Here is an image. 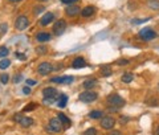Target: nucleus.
<instances>
[{"label":"nucleus","mask_w":159,"mask_h":135,"mask_svg":"<svg viewBox=\"0 0 159 135\" xmlns=\"http://www.w3.org/2000/svg\"><path fill=\"white\" fill-rule=\"evenodd\" d=\"M47 131L49 134H58V133L62 131V122L60 121L58 117L49 119L48 126H47Z\"/></svg>","instance_id":"obj_1"},{"label":"nucleus","mask_w":159,"mask_h":135,"mask_svg":"<svg viewBox=\"0 0 159 135\" xmlns=\"http://www.w3.org/2000/svg\"><path fill=\"white\" fill-rule=\"evenodd\" d=\"M107 103L110 107H116V109H119L122 106H125V99H123L121 96L118 94H111V96L107 97Z\"/></svg>","instance_id":"obj_2"},{"label":"nucleus","mask_w":159,"mask_h":135,"mask_svg":"<svg viewBox=\"0 0 159 135\" xmlns=\"http://www.w3.org/2000/svg\"><path fill=\"white\" fill-rule=\"evenodd\" d=\"M98 98V94L96 92H92V90H86V92H84L80 94L78 99L84 103H92V102H96Z\"/></svg>","instance_id":"obj_3"},{"label":"nucleus","mask_w":159,"mask_h":135,"mask_svg":"<svg viewBox=\"0 0 159 135\" xmlns=\"http://www.w3.org/2000/svg\"><path fill=\"white\" fill-rule=\"evenodd\" d=\"M158 36L157 34V32L155 31H152L151 28H148V27H146V28H143L141 32H139V37H141L143 41H150V40H154Z\"/></svg>","instance_id":"obj_4"},{"label":"nucleus","mask_w":159,"mask_h":135,"mask_svg":"<svg viewBox=\"0 0 159 135\" xmlns=\"http://www.w3.org/2000/svg\"><path fill=\"white\" fill-rule=\"evenodd\" d=\"M65 29H66V21L65 20H57L56 23H54V25H53V33H54V36H61V34L65 32Z\"/></svg>","instance_id":"obj_5"},{"label":"nucleus","mask_w":159,"mask_h":135,"mask_svg":"<svg viewBox=\"0 0 159 135\" xmlns=\"http://www.w3.org/2000/svg\"><path fill=\"white\" fill-rule=\"evenodd\" d=\"M29 25V20L27 16H19L16 19V21H15V28L17 29V31H24V29H27Z\"/></svg>","instance_id":"obj_6"},{"label":"nucleus","mask_w":159,"mask_h":135,"mask_svg":"<svg viewBox=\"0 0 159 135\" xmlns=\"http://www.w3.org/2000/svg\"><path fill=\"white\" fill-rule=\"evenodd\" d=\"M53 69L54 68H53V65L51 62H41L39 65V68H37V72L41 74V76H48Z\"/></svg>","instance_id":"obj_7"},{"label":"nucleus","mask_w":159,"mask_h":135,"mask_svg":"<svg viewBox=\"0 0 159 135\" xmlns=\"http://www.w3.org/2000/svg\"><path fill=\"white\" fill-rule=\"evenodd\" d=\"M101 127L105 128V130H111L114 127V124H116V119L113 117H102L101 118Z\"/></svg>","instance_id":"obj_8"},{"label":"nucleus","mask_w":159,"mask_h":135,"mask_svg":"<svg viewBox=\"0 0 159 135\" xmlns=\"http://www.w3.org/2000/svg\"><path fill=\"white\" fill-rule=\"evenodd\" d=\"M65 13L69 17H76V16H80L81 9H80L78 6H68L66 9H65Z\"/></svg>","instance_id":"obj_9"},{"label":"nucleus","mask_w":159,"mask_h":135,"mask_svg":"<svg viewBox=\"0 0 159 135\" xmlns=\"http://www.w3.org/2000/svg\"><path fill=\"white\" fill-rule=\"evenodd\" d=\"M53 20H54V15L52 12H48V13L44 15L41 19H40V25H41V27H47L48 24H51L53 21Z\"/></svg>","instance_id":"obj_10"},{"label":"nucleus","mask_w":159,"mask_h":135,"mask_svg":"<svg viewBox=\"0 0 159 135\" xmlns=\"http://www.w3.org/2000/svg\"><path fill=\"white\" fill-rule=\"evenodd\" d=\"M52 82H56V83H72L74 81V77L72 76H64V77H53L51 78Z\"/></svg>","instance_id":"obj_11"},{"label":"nucleus","mask_w":159,"mask_h":135,"mask_svg":"<svg viewBox=\"0 0 159 135\" xmlns=\"http://www.w3.org/2000/svg\"><path fill=\"white\" fill-rule=\"evenodd\" d=\"M51 38H52V34L48 33V32H39L36 34V40H37L39 43H47Z\"/></svg>","instance_id":"obj_12"},{"label":"nucleus","mask_w":159,"mask_h":135,"mask_svg":"<svg viewBox=\"0 0 159 135\" xmlns=\"http://www.w3.org/2000/svg\"><path fill=\"white\" fill-rule=\"evenodd\" d=\"M86 66V61L84 60V57H77L74 61L72 62V68L73 69H82Z\"/></svg>","instance_id":"obj_13"},{"label":"nucleus","mask_w":159,"mask_h":135,"mask_svg":"<svg viewBox=\"0 0 159 135\" xmlns=\"http://www.w3.org/2000/svg\"><path fill=\"white\" fill-rule=\"evenodd\" d=\"M94 13H96V8L89 6V7H85L84 9H81V13L80 15H81L82 17H90V16H93Z\"/></svg>","instance_id":"obj_14"},{"label":"nucleus","mask_w":159,"mask_h":135,"mask_svg":"<svg viewBox=\"0 0 159 135\" xmlns=\"http://www.w3.org/2000/svg\"><path fill=\"white\" fill-rule=\"evenodd\" d=\"M43 94H44V97H53V98H56L57 97V90L54 88H45L43 90Z\"/></svg>","instance_id":"obj_15"},{"label":"nucleus","mask_w":159,"mask_h":135,"mask_svg":"<svg viewBox=\"0 0 159 135\" xmlns=\"http://www.w3.org/2000/svg\"><path fill=\"white\" fill-rule=\"evenodd\" d=\"M19 123H20V126H21V127L27 128V127H31L32 124H33V119L29 118V117H23L21 121H20Z\"/></svg>","instance_id":"obj_16"},{"label":"nucleus","mask_w":159,"mask_h":135,"mask_svg":"<svg viewBox=\"0 0 159 135\" xmlns=\"http://www.w3.org/2000/svg\"><path fill=\"white\" fill-rule=\"evenodd\" d=\"M66 102H68V96H66V94H61V96H60V98H58V101H57L58 107L64 109V107L66 106Z\"/></svg>","instance_id":"obj_17"},{"label":"nucleus","mask_w":159,"mask_h":135,"mask_svg":"<svg viewBox=\"0 0 159 135\" xmlns=\"http://www.w3.org/2000/svg\"><path fill=\"white\" fill-rule=\"evenodd\" d=\"M102 117H103V113L101 110H94V111L89 113V118H92V119H101Z\"/></svg>","instance_id":"obj_18"},{"label":"nucleus","mask_w":159,"mask_h":135,"mask_svg":"<svg viewBox=\"0 0 159 135\" xmlns=\"http://www.w3.org/2000/svg\"><path fill=\"white\" fill-rule=\"evenodd\" d=\"M57 117L60 118V121L62 122V124H66V126H70V124H72L70 119H69V118H68L64 113H58V115H57Z\"/></svg>","instance_id":"obj_19"},{"label":"nucleus","mask_w":159,"mask_h":135,"mask_svg":"<svg viewBox=\"0 0 159 135\" xmlns=\"http://www.w3.org/2000/svg\"><path fill=\"white\" fill-rule=\"evenodd\" d=\"M121 79H122V82H125V83H130V82H133V79H134V74L133 73H125Z\"/></svg>","instance_id":"obj_20"},{"label":"nucleus","mask_w":159,"mask_h":135,"mask_svg":"<svg viewBox=\"0 0 159 135\" xmlns=\"http://www.w3.org/2000/svg\"><path fill=\"white\" fill-rule=\"evenodd\" d=\"M96 83H97V79H94V78H89V79H86V81L84 82V88H85V89H92Z\"/></svg>","instance_id":"obj_21"},{"label":"nucleus","mask_w":159,"mask_h":135,"mask_svg":"<svg viewBox=\"0 0 159 135\" xmlns=\"http://www.w3.org/2000/svg\"><path fill=\"white\" fill-rule=\"evenodd\" d=\"M9 65H11V61H9L8 58H3L2 61H0V69H2V70H4V69L9 68Z\"/></svg>","instance_id":"obj_22"},{"label":"nucleus","mask_w":159,"mask_h":135,"mask_svg":"<svg viewBox=\"0 0 159 135\" xmlns=\"http://www.w3.org/2000/svg\"><path fill=\"white\" fill-rule=\"evenodd\" d=\"M9 54V49L7 47H0V58H6Z\"/></svg>","instance_id":"obj_23"},{"label":"nucleus","mask_w":159,"mask_h":135,"mask_svg":"<svg viewBox=\"0 0 159 135\" xmlns=\"http://www.w3.org/2000/svg\"><path fill=\"white\" fill-rule=\"evenodd\" d=\"M148 7H150L151 9H159V0H150L148 2Z\"/></svg>","instance_id":"obj_24"},{"label":"nucleus","mask_w":159,"mask_h":135,"mask_svg":"<svg viewBox=\"0 0 159 135\" xmlns=\"http://www.w3.org/2000/svg\"><path fill=\"white\" fill-rule=\"evenodd\" d=\"M101 73H102V76H105V77L111 76V68H109V66H103V68H102V70H101Z\"/></svg>","instance_id":"obj_25"},{"label":"nucleus","mask_w":159,"mask_h":135,"mask_svg":"<svg viewBox=\"0 0 159 135\" xmlns=\"http://www.w3.org/2000/svg\"><path fill=\"white\" fill-rule=\"evenodd\" d=\"M150 19H133L131 20V24L137 25V24H143V23H147Z\"/></svg>","instance_id":"obj_26"},{"label":"nucleus","mask_w":159,"mask_h":135,"mask_svg":"<svg viewBox=\"0 0 159 135\" xmlns=\"http://www.w3.org/2000/svg\"><path fill=\"white\" fill-rule=\"evenodd\" d=\"M34 109H36V103H29V105H27V106L23 109V111H25V113H28V111H33Z\"/></svg>","instance_id":"obj_27"},{"label":"nucleus","mask_w":159,"mask_h":135,"mask_svg":"<svg viewBox=\"0 0 159 135\" xmlns=\"http://www.w3.org/2000/svg\"><path fill=\"white\" fill-rule=\"evenodd\" d=\"M8 81H9V76H8L7 73H6V74H2V76H0V82H2V83L6 85V83H8Z\"/></svg>","instance_id":"obj_28"},{"label":"nucleus","mask_w":159,"mask_h":135,"mask_svg":"<svg viewBox=\"0 0 159 135\" xmlns=\"http://www.w3.org/2000/svg\"><path fill=\"white\" fill-rule=\"evenodd\" d=\"M84 135H97V130L94 127H90V128H88L86 131L84 133Z\"/></svg>","instance_id":"obj_29"},{"label":"nucleus","mask_w":159,"mask_h":135,"mask_svg":"<svg viewBox=\"0 0 159 135\" xmlns=\"http://www.w3.org/2000/svg\"><path fill=\"white\" fill-rule=\"evenodd\" d=\"M21 81H23V74H15L13 82L15 83H19V82H21Z\"/></svg>","instance_id":"obj_30"},{"label":"nucleus","mask_w":159,"mask_h":135,"mask_svg":"<svg viewBox=\"0 0 159 135\" xmlns=\"http://www.w3.org/2000/svg\"><path fill=\"white\" fill-rule=\"evenodd\" d=\"M8 31V25L7 24H0V34H4Z\"/></svg>","instance_id":"obj_31"},{"label":"nucleus","mask_w":159,"mask_h":135,"mask_svg":"<svg viewBox=\"0 0 159 135\" xmlns=\"http://www.w3.org/2000/svg\"><path fill=\"white\" fill-rule=\"evenodd\" d=\"M54 101H56V98H53V97H44V103L51 105V103H53Z\"/></svg>","instance_id":"obj_32"},{"label":"nucleus","mask_w":159,"mask_h":135,"mask_svg":"<svg viewBox=\"0 0 159 135\" xmlns=\"http://www.w3.org/2000/svg\"><path fill=\"white\" fill-rule=\"evenodd\" d=\"M44 9H45L44 7H36V8L33 9V13H34V15H39V13H41V12L44 11Z\"/></svg>","instance_id":"obj_33"},{"label":"nucleus","mask_w":159,"mask_h":135,"mask_svg":"<svg viewBox=\"0 0 159 135\" xmlns=\"http://www.w3.org/2000/svg\"><path fill=\"white\" fill-rule=\"evenodd\" d=\"M36 52L37 53H45L47 52V47H37L36 48Z\"/></svg>","instance_id":"obj_34"},{"label":"nucleus","mask_w":159,"mask_h":135,"mask_svg":"<svg viewBox=\"0 0 159 135\" xmlns=\"http://www.w3.org/2000/svg\"><path fill=\"white\" fill-rule=\"evenodd\" d=\"M60 2H61V3H64V4H68V6H69V4L77 3V2H78V0H60Z\"/></svg>","instance_id":"obj_35"},{"label":"nucleus","mask_w":159,"mask_h":135,"mask_svg":"<svg viewBox=\"0 0 159 135\" xmlns=\"http://www.w3.org/2000/svg\"><path fill=\"white\" fill-rule=\"evenodd\" d=\"M23 93L27 94V96H28V94H31V88H29L28 85H27V86H24V88H23Z\"/></svg>","instance_id":"obj_36"},{"label":"nucleus","mask_w":159,"mask_h":135,"mask_svg":"<svg viewBox=\"0 0 159 135\" xmlns=\"http://www.w3.org/2000/svg\"><path fill=\"white\" fill-rule=\"evenodd\" d=\"M16 56H17V58L19 60H21V61H24L27 57H25V54H23V53H19V52H16Z\"/></svg>","instance_id":"obj_37"},{"label":"nucleus","mask_w":159,"mask_h":135,"mask_svg":"<svg viewBox=\"0 0 159 135\" xmlns=\"http://www.w3.org/2000/svg\"><path fill=\"white\" fill-rule=\"evenodd\" d=\"M21 118H23V115H21V114H16V115L13 117V119H15V121H16L17 123H19L20 121H21Z\"/></svg>","instance_id":"obj_38"},{"label":"nucleus","mask_w":159,"mask_h":135,"mask_svg":"<svg viewBox=\"0 0 159 135\" xmlns=\"http://www.w3.org/2000/svg\"><path fill=\"white\" fill-rule=\"evenodd\" d=\"M37 82L34 81V79H27V85L28 86H33V85H36Z\"/></svg>","instance_id":"obj_39"},{"label":"nucleus","mask_w":159,"mask_h":135,"mask_svg":"<svg viewBox=\"0 0 159 135\" xmlns=\"http://www.w3.org/2000/svg\"><path fill=\"white\" fill-rule=\"evenodd\" d=\"M117 64L118 65H126V64H129V61H127V60H118Z\"/></svg>","instance_id":"obj_40"},{"label":"nucleus","mask_w":159,"mask_h":135,"mask_svg":"<svg viewBox=\"0 0 159 135\" xmlns=\"http://www.w3.org/2000/svg\"><path fill=\"white\" fill-rule=\"evenodd\" d=\"M129 117H121V123H127Z\"/></svg>","instance_id":"obj_41"},{"label":"nucleus","mask_w":159,"mask_h":135,"mask_svg":"<svg viewBox=\"0 0 159 135\" xmlns=\"http://www.w3.org/2000/svg\"><path fill=\"white\" fill-rule=\"evenodd\" d=\"M109 135H121V133H119V131H117V130H116V131H113V133H110V134H109Z\"/></svg>","instance_id":"obj_42"},{"label":"nucleus","mask_w":159,"mask_h":135,"mask_svg":"<svg viewBox=\"0 0 159 135\" xmlns=\"http://www.w3.org/2000/svg\"><path fill=\"white\" fill-rule=\"evenodd\" d=\"M9 2H12V3H19V2H21V0H9Z\"/></svg>","instance_id":"obj_43"},{"label":"nucleus","mask_w":159,"mask_h":135,"mask_svg":"<svg viewBox=\"0 0 159 135\" xmlns=\"http://www.w3.org/2000/svg\"><path fill=\"white\" fill-rule=\"evenodd\" d=\"M157 135H159V126H158V128H157Z\"/></svg>","instance_id":"obj_44"},{"label":"nucleus","mask_w":159,"mask_h":135,"mask_svg":"<svg viewBox=\"0 0 159 135\" xmlns=\"http://www.w3.org/2000/svg\"><path fill=\"white\" fill-rule=\"evenodd\" d=\"M39 2H45V0H39Z\"/></svg>","instance_id":"obj_45"},{"label":"nucleus","mask_w":159,"mask_h":135,"mask_svg":"<svg viewBox=\"0 0 159 135\" xmlns=\"http://www.w3.org/2000/svg\"><path fill=\"white\" fill-rule=\"evenodd\" d=\"M158 88H159V85H158Z\"/></svg>","instance_id":"obj_46"}]
</instances>
